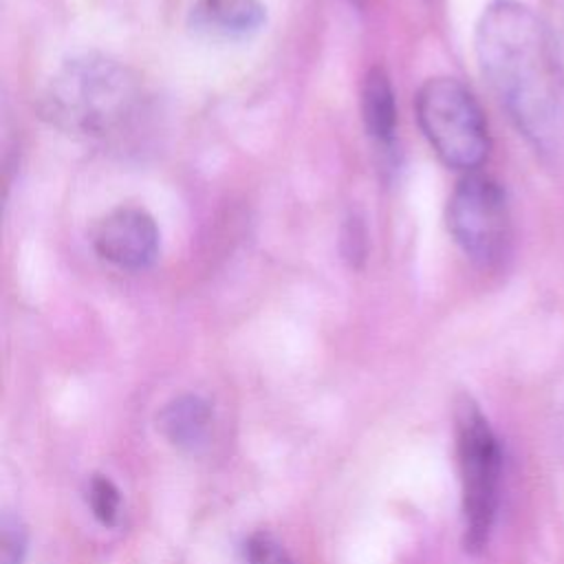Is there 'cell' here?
<instances>
[{"mask_svg": "<svg viewBox=\"0 0 564 564\" xmlns=\"http://www.w3.org/2000/svg\"><path fill=\"white\" fill-rule=\"evenodd\" d=\"M445 225L460 251L478 267H496L511 245V214L502 185L487 174L467 172L452 189Z\"/></svg>", "mask_w": 564, "mask_h": 564, "instance_id": "cell-5", "label": "cell"}, {"mask_svg": "<svg viewBox=\"0 0 564 564\" xmlns=\"http://www.w3.org/2000/svg\"><path fill=\"white\" fill-rule=\"evenodd\" d=\"M478 66L500 106L540 152L564 143V62L551 29L518 0H494L476 24Z\"/></svg>", "mask_w": 564, "mask_h": 564, "instance_id": "cell-1", "label": "cell"}, {"mask_svg": "<svg viewBox=\"0 0 564 564\" xmlns=\"http://www.w3.org/2000/svg\"><path fill=\"white\" fill-rule=\"evenodd\" d=\"M163 436L183 452H198L207 445L214 423L209 403L198 394H181L167 401L159 412Z\"/></svg>", "mask_w": 564, "mask_h": 564, "instance_id": "cell-8", "label": "cell"}, {"mask_svg": "<svg viewBox=\"0 0 564 564\" xmlns=\"http://www.w3.org/2000/svg\"><path fill=\"white\" fill-rule=\"evenodd\" d=\"M247 564H295V562L273 535L253 533L247 542Z\"/></svg>", "mask_w": 564, "mask_h": 564, "instance_id": "cell-12", "label": "cell"}, {"mask_svg": "<svg viewBox=\"0 0 564 564\" xmlns=\"http://www.w3.org/2000/svg\"><path fill=\"white\" fill-rule=\"evenodd\" d=\"M86 502L93 518L104 527H115L121 516V491L106 474H93L86 482Z\"/></svg>", "mask_w": 564, "mask_h": 564, "instance_id": "cell-10", "label": "cell"}, {"mask_svg": "<svg viewBox=\"0 0 564 564\" xmlns=\"http://www.w3.org/2000/svg\"><path fill=\"white\" fill-rule=\"evenodd\" d=\"M139 77L101 53H82L57 66L37 108L62 132L101 139L123 130L141 108Z\"/></svg>", "mask_w": 564, "mask_h": 564, "instance_id": "cell-2", "label": "cell"}, {"mask_svg": "<svg viewBox=\"0 0 564 564\" xmlns=\"http://www.w3.org/2000/svg\"><path fill=\"white\" fill-rule=\"evenodd\" d=\"M29 551V529L20 516H2V562L0 564H24Z\"/></svg>", "mask_w": 564, "mask_h": 564, "instance_id": "cell-11", "label": "cell"}, {"mask_svg": "<svg viewBox=\"0 0 564 564\" xmlns=\"http://www.w3.org/2000/svg\"><path fill=\"white\" fill-rule=\"evenodd\" d=\"M361 119L366 132L381 145H390L397 130V99L390 75L372 66L361 84Z\"/></svg>", "mask_w": 564, "mask_h": 564, "instance_id": "cell-9", "label": "cell"}, {"mask_svg": "<svg viewBox=\"0 0 564 564\" xmlns=\"http://www.w3.org/2000/svg\"><path fill=\"white\" fill-rule=\"evenodd\" d=\"M159 238L154 218L137 205L115 207L93 229L97 256L128 271H143L154 264Z\"/></svg>", "mask_w": 564, "mask_h": 564, "instance_id": "cell-6", "label": "cell"}, {"mask_svg": "<svg viewBox=\"0 0 564 564\" xmlns=\"http://www.w3.org/2000/svg\"><path fill=\"white\" fill-rule=\"evenodd\" d=\"M341 253L350 267H359L366 258V229L361 218L348 216L341 229Z\"/></svg>", "mask_w": 564, "mask_h": 564, "instance_id": "cell-13", "label": "cell"}, {"mask_svg": "<svg viewBox=\"0 0 564 564\" xmlns=\"http://www.w3.org/2000/svg\"><path fill=\"white\" fill-rule=\"evenodd\" d=\"M267 20L260 0H196L187 24L194 33L216 40H238L256 33Z\"/></svg>", "mask_w": 564, "mask_h": 564, "instance_id": "cell-7", "label": "cell"}, {"mask_svg": "<svg viewBox=\"0 0 564 564\" xmlns=\"http://www.w3.org/2000/svg\"><path fill=\"white\" fill-rule=\"evenodd\" d=\"M456 458L465 549L480 553L498 513L502 449L489 419L469 397H463L456 405Z\"/></svg>", "mask_w": 564, "mask_h": 564, "instance_id": "cell-3", "label": "cell"}, {"mask_svg": "<svg viewBox=\"0 0 564 564\" xmlns=\"http://www.w3.org/2000/svg\"><path fill=\"white\" fill-rule=\"evenodd\" d=\"M414 112L423 137L447 167L467 174L487 161V119L465 84L454 77L427 79L416 90Z\"/></svg>", "mask_w": 564, "mask_h": 564, "instance_id": "cell-4", "label": "cell"}]
</instances>
